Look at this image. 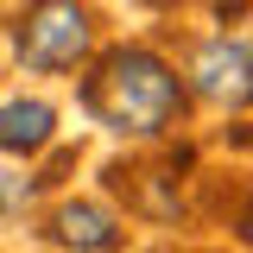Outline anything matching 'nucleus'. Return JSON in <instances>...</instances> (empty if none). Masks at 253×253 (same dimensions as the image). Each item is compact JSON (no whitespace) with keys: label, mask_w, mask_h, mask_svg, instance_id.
<instances>
[{"label":"nucleus","mask_w":253,"mask_h":253,"mask_svg":"<svg viewBox=\"0 0 253 253\" xmlns=\"http://www.w3.org/2000/svg\"><path fill=\"white\" fill-rule=\"evenodd\" d=\"M241 234H247V247H253V209H247V215H241Z\"/></svg>","instance_id":"nucleus-7"},{"label":"nucleus","mask_w":253,"mask_h":253,"mask_svg":"<svg viewBox=\"0 0 253 253\" xmlns=\"http://www.w3.org/2000/svg\"><path fill=\"white\" fill-rule=\"evenodd\" d=\"M190 89L203 95V101H215V108H247L253 101V44L247 38H203L196 51H190Z\"/></svg>","instance_id":"nucleus-3"},{"label":"nucleus","mask_w":253,"mask_h":253,"mask_svg":"<svg viewBox=\"0 0 253 253\" xmlns=\"http://www.w3.org/2000/svg\"><path fill=\"white\" fill-rule=\"evenodd\" d=\"M139 6H152V13H171V6H184V0H139Z\"/></svg>","instance_id":"nucleus-6"},{"label":"nucleus","mask_w":253,"mask_h":253,"mask_svg":"<svg viewBox=\"0 0 253 253\" xmlns=\"http://www.w3.org/2000/svg\"><path fill=\"white\" fill-rule=\"evenodd\" d=\"M51 241L70 253H114L121 247V221L108 215L101 203H63L51 215Z\"/></svg>","instance_id":"nucleus-5"},{"label":"nucleus","mask_w":253,"mask_h":253,"mask_svg":"<svg viewBox=\"0 0 253 253\" xmlns=\"http://www.w3.org/2000/svg\"><path fill=\"white\" fill-rule=\"evenodd\" d=\"M83 108L108 133L158 139L165 126L177 121V108H184V76H177V63L158 57L152 44H114L83 76Z\"/></svg>","instance_id":"nucleus-1"},{"label":"nucleus","mask_w":253,"mask_h":253,"mask_svg":"<svg viewBox=\"0 0 253 253\" xmlns=\"http://www.w3.org/2000/svg\"><path fill=\"white\" fill-rule=\"evenodd\" d=\"M13 51L38 76L83 70L89 51H95V6L89 0H32L13 19Z\"/></svg>","instance_id":"nucleus-2"},{"label":"nucleus","mask_w":253,"mask_h":253,"mask_svg":"<svg viewBox=\"0 0 253 253\" xmlns=\"http://www.w3.org/2000/svg\"><path fill=\"white\" fill-rule=\"evenodd\" d=\"M51 139H57V108H51V101H38V95H13V101L0 108V152L32 158V152H44Z\"/></svg>","instance_id":"nucleus-4"}]
</instances>
